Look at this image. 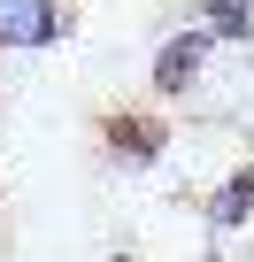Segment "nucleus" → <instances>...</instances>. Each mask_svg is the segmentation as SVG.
<instances>
[{"mask_svg":"<svg viewBox=\"0 0 254 262\" xmlns=\"http://www.w3.org/2000/svg\"><path fill=\"white\" fill-rule=\"evenodd\" d=\"M100 162L116 178H154L170 162V116H154V108H108L100 116Z\"/></svg>","mask_w":254,"mask_h":262,"instance_id":"obj_1","label":"nucleus"},{"mask_svg":"<svg viewBox=\"0 0 254 262\" xmlns=\"http://www.w3.org/2000/svg\"><path fill=\"white\" fill-rule=\"evenodd\" d=\"M223 62V39L216 31H200V24H177L162 47H154V62H147V85H154V100H193L200 93V77Z\"/></svg>","mask_w":254,"mask_h":262,"instance_id":"obj_2","label":"nucleus"},{"mask_svg":"<svg viewBox=\"0 0 254 262\" xmlns=\"http://www.w3.org/2000/svg\"><path fill=\"white\" fill-rule=\"evenodd\" d=\"M77 31L62 0H0V54H47Z\"/></svg>","mask_w":254,"mask_h":262,"instance_id":"obj_3","label":"nucleus"},{"mask_svg":"<svg viewBox=\"0 0 254 262\" xmlns=\"http://www.w3.org/2000/svg\"><path fill=\"white\" fill-rule=\"evenodd\" d=\"M200 224H208V239H239V231L254 224V162L223 170V185L200 193Z\"/></svg>","mask_w":254,"mask_h":262,"instance_id":"obj_4","label":"nucleus"},{"mask_svg":"<svg viewBox=\"0 0 254 262\" xmlns=\"http://www.w3.org/2000/svg\"><path fill=\"white\" fill-rule=\"evenodd\" d=\"M185 24L216 31L223 47H254V0H185Z\"/></svg>","mask_w":254,"mask_h":262,"instance_id":"obj_5","label":"nucleus"}]
</instances>
